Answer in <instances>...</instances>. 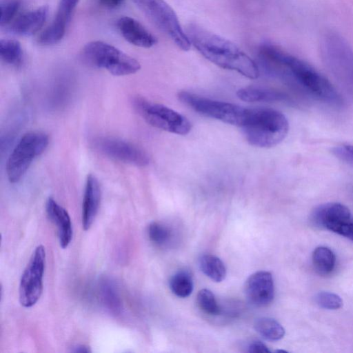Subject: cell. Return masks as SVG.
Returning <instances> with one entry per match:
<instances>
[{"label": "cell", "mask_w": 353, "mask_h": 353, "mask_svg": "<svg viewBox=\"0 0 353 353\" xmlns=\"http://www.w3.org/2000/svg\"><path fill=\"white\" fill-rule=\"evenodd\" d=\"M321 60L331 77L343 92L353 98V50L340 34L325 32L321 37Z\"/></svg>", "instance_id": "obj_3"}, {"label": "cell", "mask_w": 353, "mask_h": 353, "mask_svg": "<svg viewBox=\"0 0 353 353\" xmlns=\"http://www.w3.org/2000/svg\"><path fill=\"white\" fill-rule=\"evenodd\" d=\"M178 97L183 103L205 117L239 127L243 125L248 113V108L187 91L179 92Z\"/></svg>", "instance_id": "obj_9"}, {"label": "cell", "mask_w": 353, "mask_h": 353, "mask_svg": "<svg viewBox=\"0 0 353 353\" xmlns=\"http://www.w3.org/2000/svg\"><path fill=\"white\" fill-rule=\"evenodd\" d=\"M49 143L48 136L42 132L26 133L10 154L6 165V173L12 183L19 182L33 160L41 155Z\"/></svg>", "instance_id": "obj_7"}, {"label": "cell", "mask_w": 353, "mask_h": 353, "mask_svg": "<svg viewBox=\"0 0 353 353\" xmlns=\"http://www.w3.org/2000/svg\"><path fill=\"white\" fill-rule=\"evenodd\" d=\"M199 267L203 274L215 282H221L226 276L224 263L214 255H202L199 259Z\"/></svg>", "instance_id": "obj_20"}, {"label": "cell", "mask_w": 353, "mask_h": 353, "mask_svg": "<svg viewBox=\"0 0 353 353\" xmlns=\"http://www.w3.org/2000/svg\"><path fill=\"white\" fill-rule=\"evenodd\" d=\"M254 329L264 339L275 341L281 339L285 335L283 326L275 319L261 317L256 320Z\"/></svg>", "instance_id": "obj_21"}, {"label": "cell", "mask_w": 353, "mask_h": 353, "mask_svg": "<svg viewBox=\"0 0 353 353\" xmlns=\"http://www.w3.org/2000/svg\"><path fill=\"white\" fill-rule=\"evenodd\" d=\"M79 1V0H60L57 12L52 23L39 37V43L52 45L63 37L72 12Z\"/></svg>", "instance_id": "obj_13"}, {"label": "cell", "mask_w": 353, "mask_h": 353, "mask_svg": "<svg viewBox=\"0 0 353 353\" xmlns=\"http://www.w3.org/2000/svg\"><path fill=\"white\" fill-rule=\"evenodd\" d=\"M145 16L183 51L191 43L174 10L164 0H132Z\"/></svg>", "instance_id": "obj_6"}, {"label": "cell", "mask_w": 353, "mask_h": 353, "mask_svg": "<svg viewBox=\"0 0 353 353\" xmlns=\"http://www.w3.org/2000/svg\"><path fill=\"white\" fill-rule=\"evenodd\" d=\"M244 292L252 305L264 307L274 299V285L272 274L259 271L250 275L245 281Z\"/></svg>", "instance_id": "obj_12"}, {"label": "cell", "mask_w": 353, "mask_h": 353, "mask_svg": "<svg viewBox=\"0 0 353 353\" xmlns=\"http://www.w3.org/2000/svg\"><path fill=\"white\" fill-rule=\"evenodd\" d=\"M247 141L259 148H271L287 136L289 123L281 112L271 108L248 109L241 126Z\"/></svg>", "instance_id": "obj_4"}, {"label": "cell", "mask_w": 353, "mask_h": 353, "mask_svg": "<svg viewBox=\"0 0 353 353\" xmlns=\"http://www.w3.org/2000/svg\"><path fill=\"white\" fill-rule=\"evenodd\" d=\"M186 34L194 48L215 65L236 71L249 79H256V63L234 43L195 23L187 26Z\"/></svg>", "instance_id": "obj_2"}, {"label": "cell", "mask_w": 353, "mask_h": 353, "mask_svg": "<svg viewBox=\"0 0 353 353\" xmlns=\"http://www.w3.org/2000/svg\"><path fill=\"white\" fill-rule=\"evenodd\" d=\"M21 2L20 0H3L0 6V24L1 26L10 25L15 19L20 9Z\"/></svg>", "instance_id": "obj_28"}, {"label": "cell", "mask_w": 353, "mask_h": 353, "mask_svg": "<svg viewBox=\"0 0 353 353\" xmlns=\"http://www.w3.org/2000/svg\"><path fill=\"white\" fill-rule=\"evenodd\" d=\"M315 300L320 307L327 310H337L343 305V301L339 295L326 291L319 292Z\"/></svg>", "instance_id": "obj_29"}, {"label": "cell", "mask_w": 353, "mask_h": 353, "mask_svg": "<svg viewBox=\"0 0 353 353\" xmlns=\"http://www.w3.org/2000/svg\"><path fill=\"white\" fill-rule=\"evenodd\" d=\"M236 95L246 102H271L288 99V97L283 92L255 87L241 88L237 90Z\"/></svg>", "instance_id": "obj_19"}, {"label": "cell", "mask_w": 353, "mask_h": 353, "mask_svg": "<svg viewBox=\"0 0 353 353\" xmlns=\"http://www.w3.org/2000/svg\"><path fill=\"white\" fill-rule=\"evenodd\" d=\"M248 352L252 353L270 352L268 347L260 341H253L248 345Z\"/></svg>", "instance_id": "obj_32"}, {"label": "cell", "mask_w": 353, "mask_h": 353, "mask_svg": "<svg viewBox=\"0 0 353 353\" xmlns=\"http://www.w3.org/2000/svg\"><path fill=\"white\" fill-rule=\"evenodd\" d=\"M350 218V211L345 205L340 203H327L319 205L312 211L310 221L316 228H325L330 223Z\"/></svg>", "instance_id": "obj_18"}, {"label": "cell", "mask_w": 353, "mask_h": 353, "mask_svg": "<svg viewBox=\"0 0 353 353\" xmlns=\"http://www.w3.org/2000/svg\"><path fill=\"white\" fill-rule=\"evenodd\" d=\"M81 57L88 65L106 70L114 76L134 74L141 68L137 59L101 41L88 43L82 49Z\"/></svg>", "instance_id": "obj_5"}, {"label": "cell", "mask_w": 353, "mask_h": 353, "mask_svg": "<svg viewBox=\"0 0 353 353\" xmlns=\"http://www.w3.org/2000/svg\"><path fill=\"white\" fill-rule=\"evenodd\" d=\"M0 57L6 64L19 66L23 61V50L21 43L14 39L0 41Z\"/></svg>", "instance_id": "obj_23"}, {"label": "cell", "mask_w": 353, "mask_h": 353, "mask_svg": "<svg viewBox=\"0 0 353 353\" xmlns=\"http://www.w3.org/2000/svg\"><path fill=\"white\" fill-rule=\"evenodd\" d=\"M196 303L199 307L205 314L216 316L221 313V308L214 294L208 289H202L199 291Z\"/></svg>", "instance_id": "obj_26"}, {"label": "cell", "mask_w": 353, "mask_h": 353, "mask_svg": "<svg viewBox=\"0 0 353 353\" xmlns=\"http://www.w3.org/2000/svg\"><path fill=\"white\" fill-rule=\"evenodd\" d=\"M334 152L337 157L343 160L353 163V145H340L334 149Z\"/></svg>", "instance_id": "obj_31"}, {"label": "cell", "mask_w": 353, "mask_h": 353, "mask_svg": "<svg viewBox=\"0 0 353 353\" xmlns=\"http://www.w3.org/2000/svg\"><path fill=\"white\" fill-rule=\"evenodd\" d=\"M45 263V248L39 245L34 249L20 279L19 302L24 307L33 306L41 295Z\"/></svg>", "instance_id": "obj_10"}, {"label": "cell", "mask_w": 353, "mask_h": 353, "mask_svg": "<svg viewBox=\"0 0 353 353\" xmlns=\"http://www.w3.org/2000/svg\"><path fill=\"white\" fill-rule=\"evenodd\" d=\"M117 26L122 37L134 46L149 48L157 42V38L150 32L132 17L119 18Z\"/></svg>", "instance_id": "obj_14"}, {"label": "cell", "mask_w": 353, "mask_h": 353, "mask_svg": "<svg viewBox=\"0 0 353 353\" xmlns=\"http://www.w3.org/2000/svg\"><path fill=\"white\" fill-rule=\"evenodd\" d=\"M99 1L106 8H116L122 3L123 0H99Z\"/></svg>", "instance_id": "obj_33"}, {"label": "cell", "mask_w": 353, "mask_h": 353, "mask_svg": "<svg viewBox=\"0 0 353 353\" xmlns=\"http://www.w3.org/2000/svg\"><path fill=\"white\" fill-rule=\"evenodd\" d=\"M133 104L139 115L154 128L179 135H185L192 129L190 121L178 112L143 97H136Z\"/></svg>", "instance_id": "obj_8"}, {"label": "cell", "mask_w": 353, "mask_h": 353, "mask_svg": "<svg viewBox=\"0 0 353 353\" xmlns=\"http://www.w3.org/2000/svg\"><path fill=\"white\" fill-rule=\"evenodd\" d=\"M101 188L93 174L87 176L82 203V227L88 230L97 214L101 201Z\"/></svg>", "instance_id": "obj_15"}, {"label": "cell", "mask_w": 353, "mask_h": 353, "mask_svg": "<svg viewBox=\"0 0 353 353\" xmlns=\"http://www.w3.org/2000/svg\"><path fill=\"white\" fill-rule=\"evenodd\" d=\"M259 54L270 72L325 103L335 106L343 105V99L336 88L309 63L268 42L260 46Z\"/></svg>", "instance_id": "obj_1"}, {"label": "cell", "mask_w": 353, "mask_h": 353, "mask_svg": "<svg viewBox=\"0 0 353 353\" xmlns=\"http://www.w3.org/2000/svg\"><path fill=\"white\" fill-rule=\"evenodd\" d=\"M170 288L177 296L185 298L193 290V279L191 274L185 270L176 272L170 280Z\"/></svg>", "instance_id": "obj_24"}, {"label": "cell", "mask_w": 353, "mask_h": 353, "mask_svg": "<svg viewBox=\"0 0 353 353\" xmlns=\"http://www.w3.org/2000/svg\"><path fill=\"white\" fill-rule=\"evenodd\" d=\"M312 262L314 269L319 274L327 275L335 268L336 256L328 248L319 246L313 252Z\"/></svg>", "instance_id": "obj_22"}, {"label": "cell", "mask_w": 353, "mask_h": 353, "mask_svg": "<svg viewBox=\"0 0 353 353\" xmlns=\"http://www.w3.org/2000/svg\"><path fill=\"white\" fill-rule=\"evenodd\" d=\"M97 148L111 159L143 167L150 162L148 154L128 141L114 137H102L97 141Z\"/></svg>", "instance_id": "obj_11"}, {"label": "cell", "mask_w": 353, "mask_h": 353, "mask_svg": "<svg viewBox=\"0 0 353 353\" xmlns=\"http://www.w3.org/2000/svg\"><path fill=\"white\" fill-rule=\"evenodd\" d=\"M148 234L151 242L158 246L166 245L171 239V230L160 222H152L148 228Z\"/></svg>", "instance_id": "obj_27"}, {"label": "cell", "mask_w": 353, "mask_h": 353, "mask_svg": "<svg viewBox=\"0 0 353 353\" xmlns=\"http://www.w3.org/2000/svg\"><path fill=\"white\" fill-rule=\"evenodd\" d=\"M101 294L105 307L112 314H119L121 309V301L114 286L110 281H102Z\"/></svg>", "instance_id": "obj_25"}, {"label": "cell", "mask_w": 353, "mask_h": 353, "mask_svg": "<svg viewBox=\"0 0 353 353\" xmlns=\"http://www.w3.org/2000/svg\"><path fill=\"white\" fill-rule=\"evenodd\" d=\"M48 14V7L43 6L19 15L10 25V30L21 36L36 33L43 26Z\"/></svg>", "instance_id": "obj_17"}, {"label": "cell", "mask_w": 353, "mask_h": 353, "mask_svg": "<svg viewBox=\"0 0 353 353\" xmlns=\"http://www.w3.org/2000/svg\"><path fill=\"white\" fill-rule=\"evenodd\" d=\"M72 352H90L89 347L85 345H77L72 347L71 350Z\"/></svg>", "instance_id": "obj_34"}, {"label": "cell", "mask_w": 353, "mask_h": 353, "mask_svg": "<svg viewBox=\"0 0 353 353\" xmlns=\"http://www.w3.org/2000/svg\"><path fill=\"white\" fill-rule=\"evenodd\" d=\"M353 241V221L351 219L336 221L328 223L325 228Z\"/></svg>", "instance_id": "obj_30"}, {"label": "cell", "mask_w": 353, "mask_h": 353, "mask_svg": "<svg viewBox=\"0 0 353 353\" xmlns=\"http://www.w3.org/2000/svg\"><path fill=\"white\" fill-rule=\"evenodd\" d=\"M46 210L49 219L57 226L60 246L66 248L72 241L73 234L68 212L52 197L46 201Z\"/></svg>", "instance_id": "obj_16"}]
</instances>
